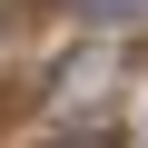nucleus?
<instances>
[{"label": "nucleus", "mask_w": 148, "mask_h": 148, "mask_svg": "<svg viewBox=\"0 0 148 148\" xmlns=\"http://www.w3.org/2000/svg\"><path fill=\"white\" fill-rule=\"evenodd\" d=\"M119 79H128V49L119 40H79L69 59H49V109H99Z\"/></svg>", "instance_id": "nucleus-1"}, {"label": "nucleus", "mask_w": 148, "mask_h": 148, "mask_svg": "<svg viewBox=\"0 0 148 148\" xmlns=\"http://www.w3.org/2000/svg\"><path fill=\"white\" fill-rule=\"evenodd\" d=\"M59 10H79V20H99V30H138L148 0H59Z\"/></svg>", "instance_id": "nucleus-2"}, {"label": "nucleus", "mask_w": 148, "mask_h": 148, "mask_svg": "<svg viewBox=\"0 0 148 148\" xmlns=\"http://www.w3.org/2000/svg\"><path fill=\"white\" fill-rule=\"evenodd\" d=\"M49 148H109V138H89V128H79V138H49Z\"/></svg>", "instance_id": "nucleus-3"}]
</instances>
